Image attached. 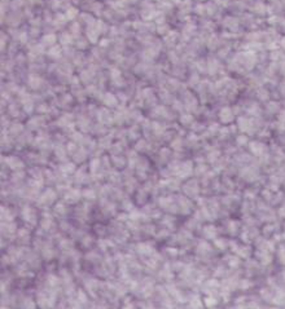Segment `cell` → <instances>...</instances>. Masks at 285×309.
Returning a JSON list of instances; mask_svg holds the SVG:
<instances>
[{
    "mask_svg": "<svg viewBox=\"0 0 285 309\" xmlns=\"http://www.w3.org/2000/svg\"><path fill=\"white\" fill-rule=\"evenodd\" d=\"M22 216H24V219L26 220V221H29V222H35V214H34V211L31 210L30 207H25L24 208V211H22Z\"/></svg>",
    "mask_w": 285,
    "mask_h": 309,
    "instance_id": "6da1fadb",
    "label": "cell"
},
{
    "mask_svg": "<svg viewBox=\"0 0 285 309\" xmlns=\"http://www.w3.org/2000/svg\"><path fill=\"white\" fill-rule=\"evenodd\" d=\"M215 233L216 230L214 229V226H206L204 229V234L206 238H215Z\"/></svg>",
    "mask_w": 285,
    "mask_h": 309,
    "instance_id": "7a4b0ae2",
    "label": "cell"
},
{
    "mask_svg": "<svg viewBox=\"0 0 285 309\" xmlns=\"http://www.w3.org/2000/svg\"><path fill=\"white\" fill-rule=\"evenodd\" d=\"M139 251L140 252H143V253H151L152 252V250H151V246H148V244H139Z\"/></svg>",
    "mask_w": 285,
    "mask_h": 309,
    "instance_id": "3957f363",
    "label": "cell"
}]
</instances>
